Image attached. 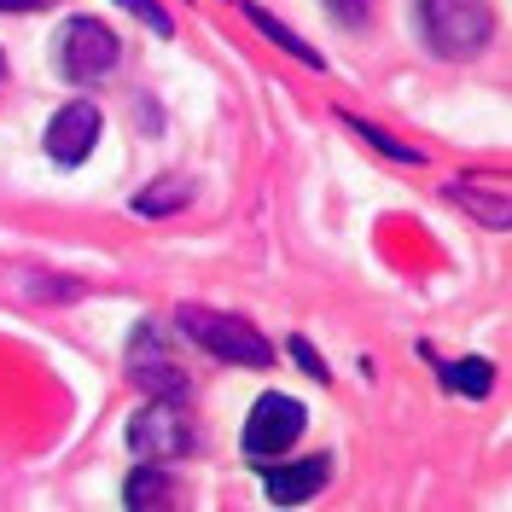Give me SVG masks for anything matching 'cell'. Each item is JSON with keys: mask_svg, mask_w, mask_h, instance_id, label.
<instances>
[{"mask_svg": "<svg viewBox=\"0 0 512 512\" xmlns=\"http://www.w3.org/2000/svg\"><path fill=\"white\" fill-rule=\"evenodd\" d=\"M117 35L105 30L99 18H70L59 35V70H64V82H99L111 64H117Z\"/></svg>", "mask_w": 512, "mask_h": 512, "instance_id": "cell-5", "label": "cell"}, {"mask_svg": "<svg viewBox=\"0 0 512 512\" xmlns=\"http://www.w3.org/2000/svg\"><path fill=\"white\" fill-rule=\"evenodd\" d=\"M175 326H181L204 355H216V361H227V367H274V344L256 332L251 320H239V315L204 309V303H181Z\"/></svg>", "mask_w": 512, "mask_h": 512, "instance_id": "cell-2", "label": "cell"}, {"mask_svg": "<svg viewBox=\"0 0 512 512\" xmlns=\"http://www.w3.org/2000/svg\"><path fill=\"white\" fill-rule=\"evenodd\" d=\"M175 478L169 472H158V466H146V472H134V478L123 483V507L128 512H146V507H175Z\"/></svg>", "mask_w": 512, "mask_h": 512, "instance_id": "cell-9", "label": "cell"}, {"mask_svg": "<svg viewBox=\"0 0 512 512\" xmlns=\"http://www.w3.org/2000/svg\"><path fill=\"white\" fill-rule=\"evenodd\" d=\"M291 355L303 361V373H315V379H326V361H320V355L309 350V338H291Z\"/></svg>", "mask_w": 512, "mask_h": 512, "instance_id": "cell-17", "label": "cell"}, {"mask_svg": "<svg viewBox=\"0 0 512 512\" xmlns=\"http://www.w3.org/2000/svg\"><path fill=\"white\" fill-rule=\"evenodd\" d=\"M344 123H350L355 134H361V140H373V146H379V152H390V158H402V163H419V152H414V146H402V140H390V134H384V128L361 123V117H344Z\"/></svg>", "mask_w": 512, "mask_h": 512, "instance_id": "cell-14", "label": "cell"}, {"mask_svg": "<svg viewBox=\"0 0 512 512\" xmlns=\"http://www.w3.org/2000/svg\"><path fill=\"white\" fill-rule=\"evenodd\" d=\"M245 18H251L256 30H262L268 41H274V47H286V53H291L297 64H309V70H320V53H315V47H309V41H303L297 30H286V24H280L274 12H262V6H251V0H245Z\"/></svg>", "mask_w": 512, "mask_h": 512, "instance_id": "cell-10", "label": "cell"}, {"mask_svg": "<svg viewBox=\"0 0 512 512\" xmlns=\"http://www.w3.org/2000/svg\"><path fill=\"white\" fill-rule=\"evenodd\" d=\"M0 82H6V53H0Z\"/></svg>", "mask_w": 512, "mask_h": 512, "instance_id": "cell-19", "label": "cell"}, {"mask_svg": "<svg viewBox=\"0 0 512 512\" xmlns=\"http://www.w3.org/2000/svg\"><path fill=\"white\" fill-rule=\"evenodd\" d=\"M187 198H192L187 175H163L158 187H146L140 198H134V210H140V216H169V210H181Z\"/></svg>", "mask_w": 512, "mask_h": 512, "instance_id": "cell-11", "label": "cell"}, {"mask_svg": "<svg viewBox=\"0 0 512 512\" xmlns=\"http://www.w3.org/2000/svg\"><path fill=\"white\" fill-rule=\"evenodd\" d=\"M344 30H367V18H373V0H320Z\"/></svg>", "mask_w": 512, "mask_h": 512, "instance_id": "cell-15", "label": "cell"}, {"mask_svg": "<svg viewBox=\"0 0 512 512\" xmlns=\"http://www.w3.org/2000/svg\"><path fill=\"white\" fill-rule=\"evenodd\" d=\"M128 373H134V384H140L146 396H163V402H187L192 396L187 373L169 361V350H163V338L152 326H134V332H128Z\"/></svg>", "mask_w": 512, "mask_h": 512, "instance_id": "cell-6", "label": "cell"}, {"mask_svg": "<svg viewBox=\"0 0 512 512\" xmlns=\"http://www.w3.org/2000/svg\"><path fill=\"white\" fill-rule=\"evenodd\" d=\"M41 6H59V0H0V12H41Z\"/></svg>", "mask_w": 512, "mask_h": 512, "instance_id": "cell-18", "label": "cell"}, {"mask_svg": "<svg viewBox=\"0 0 512 512\" xmlns=\"http://www.w3.org/2000/svg\"><path fill=\"white\" fill-rule=\"evenodd\" d=\"M454 204H466V210H478L489 227H507V198L501 192H483V187H448Z\"/></svg>", "mask_w": 512, "mask_h": 512, "instance_id": "cell-13", "label": "cell"}, {"mask_svg": "<svg viewBox=\"0 0 512 512\" xmlns=\"http://www.w3.org/2000/svg\"><path fill=\"white\" fill-rule=\"evenodd\" d=\"M303 425H309L303 402L286 396V390H268V396H256L251 419H245V454L251 460H274V454H286L303 437Z\"/></svg>", "mask_w": 512, "mask_h": 512, "instance_id": "cell-4", "label": "cell"}, {"mask_svg": "<svg viewBox=\"0 0 512 512\" xmlns=\"http://www.w3.org/2000/svg\"><path fill=\"white\" fill-rule=\"evenodd\" d=\"M326 460H297V466H268V478H262V489H268V501L274 507H303V501H315L320 483H326Z\"/></svg>", "mask_w": 512, "mask_h": 512, "instance_id": "cell-8", "label": "cell"}, {"mask_svg": "<svg viewBox=\"0 0 512 512\" xmlns=\"http://www.w3.org/2000/svg\"><path fill=\"white\" fill-rule=\"evenodd\" d=\"M117 6H128L134 18H146V24H152L158 35H175V24H169V12H163L158 0H117Z\"/></svg>", "mask_w": 512, "mask_h": 512, "instance_id": "cell-16", "label": "cell"}, {"mask_svg": "<svg viewBox=\"0 0 512 512\" xmlns=\"http://www.w3.org/2000/svg\"><path fill=\"white\" fill-rule=\"evenodd\" d=\"M419 41L437 59H478L495 35V6L489 0H414Z\"/></svg>", "mask_w": 512, "mask_h": 512, "instance_id": "cell-1", "label": "cell"}, {"mask_svg": "<svg viewBox=\"0 0 512 512\" xmlns=\"http://www.w3.org/2000/svg\"><path fill=\"white\" fill-rule=\"evenodd\" d=\"M192 443H198V431H192L181 402L146 396V408L128 419V448L140 460H181V454H192Z\"/></svg>", "mask_w": 512, "mask_h": 512, "instance_id": "cell-3", "label": "cell"}, {"mask_svg": "<svg viewBox=\"0 0 512 512\" xmlns=\"http://www.w3.org/2000/svg\"><path fill=\"white\" fill-rule=\"evenodd\" d=\"M437 373L460 396H489V384H495V367L489 361H437Z\"/></svg>", "mask_w": 512, "mask_h": 512, "instance_id": "cell-12", "label": "cell"}, {"mask_svg": "<svg viewBox=\"0 0 512 512\" xmlns=\"http://www.w3.org/2000/svg\"><path fill=\"white\" fill-rule=\"evenodd\" d=\"M41 146H47V158H53V163L76 169V163L99 146V105L70 99L64 111H53V123H47V134H41Z\"/></svg>", "mask_w": 512, "mask_h": 512, "instance_id": "cell-7", "label": "cell"}]
</instances>
